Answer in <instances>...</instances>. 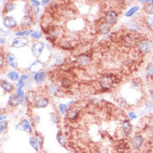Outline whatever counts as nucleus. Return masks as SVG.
<instances>
[{
	"instance_id": "nucleus-1",
	"label": "nucleus",
	"mask_w": 153,
	"mask_h": 153,
	"mask_svg": "<svg viewBox=\"0 0 153 153\" xmlns=\"http://www.w3.org/2000/svg\"><path fill=\"white\" fill-rule=\"evenodd\" d=\"M139 36L133 33H128L122 38V44L126 48H135L139 43Z\"/></svg>"
},
{
	"instance_id": "nucleus-2",
	"label": "nucleus",
	"mask_w": 153,
	"mask_h": 153,
	"mask_svg": "<svg viewBox=\"0 0 153 153\" xmlns=\"http://www.w3.org/2000/svg\"><path fill=\"white\" fill-rule=\"evenodd\" d=\"M116 76H113L111 75H103L100 80V85L101 88L104 90H110L113 87L114 84H116Z\"/></svg>"
},
{
	"instance_id": "nucleus-3",
	"label": "nucleus",
	"mask_w": 153,
	"mask_h": 153,
	"mask_svg": "<svg viewBox=\"0 0 153 153\" xmlns=\"http://www.w3.org/2000/svg\"><path fill=\"white\" fill-rule=\"evenodd\" d=\"M137 49L141 54H146L152 49V42L147 39H140L137 44Z\"/></svg>"
},
{
	"instance_id": "nucleus-4",
	"label": "nucleus",
	"mask_w": 153,
	"mask_h": 153,
	"mask_svg": "<svg viewBox=\"0 0 153 153\" xmlns=\"http://www.w3.org/2000/svg\"><path fill=\"white\" fill-rule=\"evenodd\" d=\"M144 138L141 134H136L133 136L131 140V146L133 150L135 151H139L141 149V147L144 145Z\"/></svg>"
},
{
	"instance_id": "nucleus-5",
	"label": "nucleus",
	"mask_w": 153,
	"mask_h": 153,
	"mask_svg": "<svg viewBox=\"0 0 153 153\" xmlns=\"http://www.w3.org/2000/svg\"><path fill=\"white\" fill-rule=\"evenodd\" d=\"M118 19V14L114 10H109L105 14L104 20L106 24H110L111 26L116 24Z\"/></svg>"
},
{
	"instance_id": "nucleus-6",
	"label": "nucleus",
	"mask_w": 153,
	"mask_h": 153,
	"mask_svg": "<svg viewBox=\"0 0 153 153\" xmlns=\"http://www.w3.org/2000/svg\"><path fill=\"white\" fill-rule=\"evenodd\" d=\"M44 50V44L43 42H40V41L34 43L32 47H31L32 54L36 59H39L41 56Z\"/></svg>"
},
{
	"instance_id": "nucleus-7",
	"label": "nucleus",
	"mask_w": 153,
	"mask_h": 153,
	"mask_svg": "<svg viewBox=\"0 0 153 153\" xmlns=\"http://www.w3.org/2000/svg\"><path fill=\"white\" fill-rule=\"evenodd\" d=\"M29 44V39L24 37H18L15 38L11 44V46L14 49H22L25 47Z\"/></svg>"
},
{
	"instance_id": "nucleus-8",
	"label": "nucleus",
	"mask_w": 153,
	"mask_h": 153,
	"mask_svg": "<svg viewBox=\"0 0 153 153\" xmlns=\"http://www.w3.org/2000/svg\"><path fill=\"white\" fill-rule=\"evenodd\" d=\"M44 68V62H42L41 60H35L34 62H33L29 67V70L31 72V73H34V74H36V73H39L40 71H43V69Z\"/></svg>"
},
{
	"instance_id": "nucleus-9",
	"label": "nucleus",
	"mask_w": 153,
	"mask_h": 153,
	"mask_svg": "<svg viewBox=\"0 0 153 153\" xmlns=\"http://www.w3.org/2000/svg\"><path fill=\"white\" fill-rule=\"evenodd\" d=\"M3 25L7 29H14L18 25L17 20L13 16H6L3 18Z\"/></svg>"
},
{
	"instance_id": "nucleus-10",
	"label": "nucleus",
	"mask_w": 153,
	"mask_h": 153,
	"mask_svg": "<svg viewBox=\"0 0 153 153\" xmlns=\"http://www.w3.org/2000/svg\"><path fill=\"white\" fill-rule=\"evenodd\" d=\"M90 55L84 54H80L77 57L76 62L78 65H81V66H87L90 64Z\"/></svg>"
},
{
	"instance_id": "nucleus-11",
	"label": "nucleus",
	"mask_w": 153,
	"mask_h": 153,
	"mask_svg": "<svg viewBox=\"0 0 153 153\" xmlns=\"http://www.w3.org/2000/svg\"><path fill=\"white\" fill-rule=\"evenodd\" d=\"M122 131L126 136H130L133 131V128L129 120H124L122 122Z\"/></svg>"
},
{
	"instance_id": "nucleus-12",
	"label": "nucleus",
	"mask_w": 153,
	"mask_h": 153,
	"mask_svg": "<svg viewBox=\"0 0 153 153\" xmlns=\"http://www.w3.org/2000/svg\"><path fill=\"white\" fill-rule=\"evenodd\" d=\"M23 102H24V100L21 99L19 96H18L17 95H12L9 96L8 104L12 107H17Z\"/></svg>"
},
{
	"instance_id": "nucleus-13",
	"label": "nucleus",
	"mask_w": 153,
	"mask_h": 153,
	"mask_svg": "<svg viewBox=\"0 0 153 153\" xmlns=\"http://www.w3.org/2000/svg\"><path fill=\"white\" fill-rule=\"evenodd\" d=\"M34 23V18L31 15H24L22 18L21 22H20V27L28 29L29 27H31Z\"/></svg>"
},
{
	"instance_id": "nucleus-14",
	"label": "nucleus",
	"mask_w": 153,
	"mask_h": 153,
	"mask_svg": "<svg viewBox=\"0 0 153 153\" xmlns=\"http://www.w3.org/2000/svg\"><path fill=\"white\" fill-rule=\"evenodd\" d=\"M6 60H7V62H8V64H9V65L10 67H12V68L14 69L18 68V60L14 54H13L11 53L7 54H6Z\"/></svg>"
},
{
	"instance_id": "nucleus-15",
	"label": "nucleus",
	"mask_w": 153,
	"mask_h": 153,
	"mask_svg": "<svg viewBox=\"0 0 153 153\" xmlns=\"http://www.w3.org/2000/svg\"><path fill=\"white\" fill-rule=\"evenodd\" d=\"M49 104H50V101H49L48 98L41 97V98H39V99L36 100V101L34 103V106L36 108H39V109L45 108V107H47L49 105Z\"/></svg>"
},
{
	"instance_id": "nucleus-16",
	"label": "nucleus",
	"mask_w": 153,
	"mask_h": 153,
	"mask_svg": "<svg viewBox=\"0 0 153 153\" xmlns=\"http://www.w3.org/2000/svg\"><path fill=\"white\" fill-rule=\"evenodd\" d=\"M111 26L108 24H106L105 22H102L101 23L98 27H97V30L100 34H108L111 31Z\"/></svg>"
},
{
	"instance_id": "nucleus-17",
	"label": "nucleus",
	"mask_w": 153,
	"mask_h": 153,
	"mask_svg": "<svg viewBox=\"0 0 153 153\" xmlns=\"http://www.w3.org/2000/svg\"><path fill=\"white\" fill-rule=\"evenodd\" d=\"M36 99H37V94L33 90H30L26 94L24 98V105H27V103H35Z\"/></svg>"
},
{
	"instance_id": "nucleus-18",
	"label": "nucleus",
	"mask_w": 153,
	"mask_h": 153,
	"mask_svg": "<svg viewBox=\"0 0 153 153\" xmlns=\"http://www.w3.org/2000/svg\"><path fill=\"white\" fill-rule=\"evenodd\" d=\"M1 88L7 93H11L14 90V86L12 83H10L8 80H2L1 81Z\"/></svg>"
},
{
	"instance_id": "nucleus-19",
	"label": "nucleus",
	"mask_w": 153,
	"mask_h": 153,
	"mask_svg": "<svg viewBox=\"0 0 153 153\" xmlns=\"http://www.w3.org/2000/svg\"><path fill=\"white\" fill-rule=\"evenodd\" d=\"M45 79H46V72L44 71V70H43V71H40V72H39V73L34 74V80L37 83V84H38V85L41 84Z\"/></svg>"
},
{
	"instance_id": "nucleus-20",
	"label": "nucleus",
	"mask_w": 153,
	"mask_h": 153,
	"mask_svg": "<svg viewBox=\"0 0 153 153\" xmlns=\"http://www.w3.org/2000/svg\"><path fill=\"white\" fill-rule=\"evenodd\" d=\"M18 125L21 126V129H22V130L25 131L26 132H28V133H31V132L33 131L32 126H31V125H30V123L29 122L28 120L26 119L22 120L21 122H20Z\"/></svg>"
},
{
	"instance_id": "nucleus-21",
	"label": "nucleus",
	"mask_w": 153,
	"mask_h": 153,
	"mask_svg": "<svg viewBox=\"0 0 153 153\" xmlns=\"http://www.w3.org/2000/svg\"><path fill=\"white\" fill-rule=\"evenodd\" d=\"M116 150H117L118 152L124 153L130 150V146L128 145V143L125 142V141L118 142L117 145H116Z\"/></svg>"
},
{
	"instance_id": "nucleus-22",
	"label": "nucleus",
	"mask_w": 153,
	"mask_h": 153,
	"mask_svg": "<svg viewBox=\"0 0 153 153\" xmlns=\"http://www.w3.org/2000/svg\"><path fill=\"white\" fill-rule=\"evenodd\" d=\"M60 47L65 50H71L74 49L75 46L73 44V43H71L69 40H66V39H64L60 43Z\"/></svg>"
},
{
	"instance_id": "nucleus-23",
	"label": "nucleus",
	"mask_w": 153,
	"mask_h": 153,
	"mask_svg": "<svg viewBox=\"0 0 153 153\" xmlns=\"http://www.w3.org/2000/svg\"><path fill=\"white\" fill-rule=\"evenodd\" d=\"M56 139H57V141L60 143V146H66V138H65V136H64V134H63V132H61V131H59L58 133H57V135H56Z\"/></svg>"
},
{
	"instance_id": "nucleus-24",
	"label": "nucleus",
	"mask_w": 153,
	"mask_h": 153,
	"mask_svg": "<svg viewBox=\"0 0 153 153\" xmlns=\"http://www.w3.org/2000/svg\"><path fill=\"white\" fill-rule=\"evenodd\" d=\"M7 77L9 78V80H11L12 81H18L19 79H20L18 73L16 71H10L9 73L7 74Z\"/></svg>"
},
{
	"instance_id": "nucleus-25",
	"label": "nucleus",
	"mask_w": 153,
	"mask_h": 153,
	"mask_svg": "<svg viewBox=\"0 0 153 153\" xmlns=\"http://www.w3.org/2000/svg\"><path fill=\"white\" fill-rule=\"evenodd\" d=\"M29 145L34 148V150L36 151V152H39V145L38 143V141H37V140L35 139V137L34 136H31L30 138H29Z\"/></svg>"
},
{
	"instance_id": "nucleus-26",
	"label": "nucleus",
	"mask_w": 153,
	"mask_h": 153,
	"mask_svg": "<svg viewBox=\"0 0 153 153\" xmlns=\"http://www.w3.org/2000/svg\"><path fill=\"white\" fill-rule=\"evenodd\" d=\"M48 92L51 95H57L60 92L59 87L56 85H51L48 88Z\"/></svg>"
},
{
	"instance_id": "nucleus-27",
	"label": "nucleus",
	"mask_w": 153,
	"mask_h": 153,
	"mask_svg": "<svg viewBox=\"0 0 153 153\" xmlns=\"http://www.w3.org/2000/svg\"><path fill=\"white\" fill-rule=\"evenodd\" d=\"M34 31L32 29H25V30H21V31H18L15 33L16 36L18 37H24L26 38V36H29V35H31V34L33 33Z\"/></svg>"
},
{
	"instance_id": "nucleus-28",
	"label": "nucleus",
	"mask_w": 153,
	"mask_h": 153,
	"mask_svg": "<svg viewBox=\"0 0 153 153\" xmlns=\"http://www.w3.org/2000/svg\"><path fill=\"white\" fill-rule=\"evenodd\" d=\"M139 6H133L132 8H131V9H129V10H127L126 11V13L125 14V16L127 18H130L131 17V16H133L135 14H136V12L139 10Z\"/></svg>"
},
{
	"instance_id": "nucleus-29",
	"label": "nucleus",
	"mask_w": 153,
	"mask_h": 153,
	"mask_svg": "<svg viewBox=\"0 0 153 153\" xmlns=\"http://www.w3.org/2000/svg\"><path fill=\"white\" fill-rule=\"evenodd\" d=\"M72 85V81L70 79H69L68 77H64L61 80V85L64 88H69V86Z\"/></svg>"
},
{
	"instance_id": "nucleus-30",
	"label": "nucleus",
	"mask_w": 153,
	"mask_h": 153,
	"mask_svg": "<svg viewBox=\"0 0 153 153\" xmlns=\"http://www.w3.org/2000/svg\"><path fill=\"white\" fill-rule=\"evenodd\" d=\"M144 11L145 13L148 15H152L153 14V3H148L146 4V6L144 7Z\"/></svg>"
},
{
	"instance_id": "nucleus-31",
	"label": "nucleus",
	"mask_w": 153,
	"mask_h": 153,
	"mask_svg": "<svg viewBox=\"0 0 153 153\" xmlns=\"http://www.w3.org/2000/svg\"><path fill=\"white\" fill-rule=\"evenodd\" d=\"M14 9H15V3L14 2H9L5 5L3 12L4 13H9V12H12Z\"/></svg>"
},
{
	"instance_id": "nucleus-32",
	"label": "nucleus",
	"mask_w": 153,
	"mask_h": 153,
	"mask_svg": "<svg viewBox=\"0 0 153 153\" xmlns=\"http://www.w3.org/2000/svg\"><path fill=\"white\" fill-rule=\"evenodd\" d=\"M35 139L37 140V141H38V143L39 145V147L40 148H42L43 147V145H44V136H43L42 134H40V133H39V132H35Z\"/></svg>"
},
{
	"instance_id": "nucleus-33",
	"label": "nucleus",
	"mask_w": 153,
	"mask_h": 153,
	"mask_svg": "<svg viewBox=\"0 0 153 153\" xmlns=\"http://www.w3.org/2000/svg\"><path fill=\"white\" fill-rule=\"evenodd\" d=\"M59 111H60V114L65 116L66 115V113L68 112V105H65V104H60L59 105Z\"/></svg>"
},
{
	"instance_id": "nucleus-34",
	"label": "nucleus",
	"mask_w": 153,
	"mask_h": 153,
	"mask_svg": "<svg viewBox=\"0 0 153 153\" xmlns=\"http://www.w3.org/2000/svg\"><path fill=\"white\" fill-rule=\"evenodd\" d=\"M50 119L53 121V123H55V124H58L60 121V116L55 113V112H53L50 114Z\"/></svg>"
},
{
	"instance_id": "nucleus-35",
	"label": "nucleus",
	"mask_w": 153,
	"mask_h": 153,
	"mask_svg": "<svg viewBox=\"0 0 153 153\" xmlns=\"http://www.w3.org/2000/svg\"><path fill=\"white\" fill-rule=\"evenodd\" d=\"M77 116H78V112H77L76 111H74V110L69 111L68 114H67V117H68L69 120H76Z\"/></svg>"
},
{
	"instance_id": "nucleus-36",
	"label": "nucleus",
	"mask_w": 153,
	"mask_h": 153,
	"mask_svg": "<svg viewBox=\"0 0 153 153\" xmlns=\"http://www.w3.org/2000/svg\"><path fill=\"white\" fill-rule=\"evenodd\" d=\"M146 75L151 78V79H153V64H151L149 65L147 67H146Z\"/></svg>"
},
{
	"instance_id": "nucleus-37",
	"label": "nucleus",
	"mask_w": 153,
	"mask_h": 153,
	"mask_svg": "<svg viewBox=\"0 0 153 153\" xmlns=\"http://www.w3.org/2000/svg\"><path fill=\"white\" fill-rule=\"evenodd\" d=\"M116 101H117V104L119 105L120 107L126 108V107L127 106V102L126 101V100H125L124 98H122V97H119V98L116 100Z\"/></svg>"
},
{
	"instance_id": "nucleus-38",
	"label": "nucleus",
	"mask_w": 153,
	"mask_h": 153,
	"mask_svg": "<svg viewBox=\"0 0 153 153\" xmlns=\"http://www.w3.org/2000/svg\"><path fill=\"white\" fill-rule=\"evenodd\" d=\"M24 12L25 14V15H30V14L33 12V9L32 7L29 3H26L25 6H24Z\"/></svg>"
},
{
	"instance_id": "nucleus-39",
	"label": "nucleus",
	"mask_w": 153,
	"mask_h": 153,
	"mask_svg": "<svg viewBox=\"0 0 153 153\" xmlns=\"http://www.w3.org/2000/svg\"><path fill=\"white\" fill-rule=\"evenodd\" d=\"M30 36H31V38L34 39H41V37H42V33L39 32V31H38V30H36V31H34V32L31 34Z\"/></svg>"
},
{
	"instance_id": "nucleus-40",
	"label": "nucleus",
	"mask_w": 153,
	"mask_h": 153,
	"mask_svg": "<svg viewBox=\"0 0 153 153\" xmlns=\"http://www.w3.org/2000/svg\"><path fill=\"white\" fill-rule=\"evenodd\" d=\"M129 27H130V29H131V30L137 31L141 28V25H140V24L138 22H131V25L129 26Z\"/></svg>"
},
{
	"instance_id": "nucleus-41",
	"label": "nucleus",
	"mask_w": 153,
	"mask_h": 153,
	"mask_svg": "<svg viewBox=\"0 0 153 153\" xmlns=\"http://www.w3.org/2000/svg\"><path fill=\"white\" fill-rule=\"evenodd\" d=\"M8 126V121L7 120H3L0 123V131L3 132L6 130V128Z\"/></svg>"
},
{
	"instance_id": "nucleus-42",
	"label": "nucleus",
	"mask_w": 153,
	"mask_h": 153,
	"mask_svg": "<svg viewBox=\"0 0 153 153\" xmlns=\"http://www.w3.org/2000/svg\"><path fill=\"white\" fill-rule=\"evenodd\" d=\"M16 93H17L18 96H19L21 99H24L25 98V95H24V92L23 91V90L21 88H17V90H16Z\"/></svg>"
},
{
	"instance_id": "nucleus-43",
	"label": "nucleus",
	"mask_w": 153,
	"mask_h": 153,
	"mask_svg": "<svg viewBox=\"0 0 153 153\" xmlns=\"http://www.w3.org/2000/svg\"><path fill=\"white\" fill-rule=\"evenodd\" d=\"M146 24H147V26L149 28H152L153 27V18L152 17H148L146 18Z\"/></svg>"
},
{
	"instance_id": "nucleus-44",
	"label": "nucleus",
	"mask_w": 153,
	"mask_h": 153,
	"mask_svg": "<svg viewBox=\"0 0 153 153\" xmlns=\"http://www.w3.org/2000/svg\"><path fill=\"white\" fill-rule=\"evenodd\" d=\"M128 116H129L130 120H135L137 118V116L134 111H129L128 112Z\"/></svg>"
},
{
	"instance_id": "nucleus-45",
	"label": "nucleus",
	"mask_w": 153,
	"mask_h": 153,
	"mask_svg": "<svg viewBox=\"0 0 153 153\" xmlns=\"http://www.w3.org/2000/svg\"><path fill=\"white\" fill-rule=\"evenodd\" d=\"M30 3L34 6V8H39V6L41 4V3L39 1H35V0H31Z\"/></svg>"
},
{
	"instance_id": "nucleus-46",
	"label": "nucleus",
	"mask_w": 153,
	"mask_h": 153,
	"mask_svg": "<svg viewBox=\"0 0 153 153\" xmlns=\"http://www.w3.org/2000/svg\"><path fill=\"white\" fill-rule=\"evenodd\" d=\"M24 85H25V82L21 81V80H18L16 86H17V88H21V89H23V87L24 86Z\"/></svg>"
},
{
	"instance_id": "nucleus-47",
	"label": "nucleus",
	"mask_w": 153,
	"mask_h": 153,
	"mask_svg": "<svg viewBox=\"0 0 153 153\" xmlns=\"http://www.w3.org/2000/svg\"><path fill=\"white\" fill-rule=\"evenodd\" d=\"M28 78H29V76L26 75V74H24V75H21L20 76V79H19V80H21V81H24V82H25L26 80H28Z\"/></svg>"
},
{
	"instance_id": "nucleus-48",
	"label": "nucleus",
	"mask_w": 153,
	"mask_h": 153,
	"mask_svg": "<svg viewBox=\"0 0 153 153\" xmlns=\"http://www.w3.org/2000/svg\"><path fill=\"white\" fill-rule=\"evenodd\" d=\"M0 65H1V67H3V64H4V58H3V54H1V55H0Z\"/></svg>"
},
{
	"instance_id": "nucleus-49",
	"label": "nucleus",
	"mask_w": 153,
	"mask_h": 153,
	"mask_svg": "<svg viewBox=\"0 0 153 153\" xmlns=\"http://www.w3.org/2000/svg\"><path fill=\"white\" fill-rule=\"evenodd\" d=\"M40 3H41L42 5H45V4H47L48 3H50V1H49V0H44V1H41Z\"/></svg>"
},
{
	"instance_id": "nucleus-50",
	"label": "nucleus",
	"mask_w": 153,
	"mask_h": 153,
	"mask_svg": "<svg viewBox=\"0 0 153 153\" xmlns=\"http://www.w3.org/2000/svg\"><path fill=\"white\" fill-rule=\"evenodd\" d=\"M1 44H5V39H4V37H1Z\"/></svg>"
},
{
	"instance_id": "nucleus-51",
	"label": "nucleus",
	"mask_w": 153,
	"mask_h": 153,
	"mask_svg": "<svg viewBox=\"0 0 153 153\" xmlns=\"http://www.w3.org/2000/svg\"><path fill=\"white\" fill-rule=\"evenodd\" d=\"M150 97H151L152 101H153V90H150Z\"/></svg>"
},
{
	"instance_id": "nucleus-52",
	"label": "nucleus",
	"mask_w": 153,
	"mask_h": 153,
	"mask_svg": "<svg viewBox=\"0 0 153 153\" xmlns=\"http://www.w3.org/2000/svg\"><path fill=\"white\" fill-rule=\"evenodd\" d=\"M39 12V8H34V13H35L36 14H38Z\"/></svg>"
},
{
	"instance_id": "nucleus-53",
	"label": "nucleus",
	"mask_w": 153,
	"mask_h": 153,
	"mask_svg": "<svg viewBox=\"0 0 153 153\" xmlns=\"http://www.w3.org/2000/svg\"><path fill=\"white\" fill-rule=\"evenodd\" d=\"M139 2H140V3H150V1H148V0H144V1H142V0H140Z\"/></svg>"
},
{
	"instance_id": "nucleus-54",
	"label": "nucleus",
	"mask_w": 153,
	"mask_h": 153,
	"mask_svg": "<svg viewBox=\"0 0 153 153\" xmlns=\"http://www.w3.org/2000/svg\"><path fill=\"white\" fill-rule=\"evenodd\" d=\"M4 119H5V116H3V115H1V121L4 120Z\"/></svg>"
},
{
	"instance_id": "nucleus-55",
	"label": "nucleus",
	"mask_w": 153,
	"mask_h": 153,
	"mask_svg": "<svg viewBox=\"0 0 153 153\" xmlns=\"http://www.w3.org/2000/svg\"><path fill=\"white\" fill-rule=\"evenodd\" d=\"M74 153H85V152H81V151H75V152H74Z\"/></svg>"
},
{
	"instance_id": "nucleus-56",
	"label": "nucleus",
	"mask_w": 153,
	"mask_h": 153,
	"mask_svg": "<svg viewBox=\"0 0 153 153\" xmlns=\"http://www.w3.org/2000/svg\"><path fill=\"white\" fill-rule=\"evenodd\" d=\"M151 3H153V0L152 1H151Z\"/></svg>"
}]
</instances>
